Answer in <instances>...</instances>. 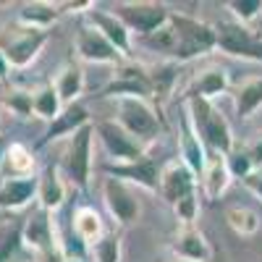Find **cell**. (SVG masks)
Returning a JSON list of instances; mask_svg holds the SVG:
<instances>
[{
  "mask_svg": "<svg viewBox=\"0 0 262 262\" xmlns=\"http://www.w3.org/2000/svg\"><path fill=\"white\" fill-rule=\"evenodd\" d=\"M168 262H189V259H179V257H173V259H168Z\"/></svg>",
  "mask_w": 262,
  "mask_h": 262,
  "instance_id": "41",
  "label": "cell"
},
{
  "mask_svg": "<svg viewBox=\"0 0 262 262\" xmlns=\"http://www.w3.org/2000/svg\"><path fill=\"white\" fill-rule=\"evenodd\" d=\"M228 90V71L223 66H207V69L196 71L189 81L186 97H202V100H215Z\"/></svg>",
  "mask_w": 262,
  "mask_h": 262,
  "instance_id": "21",
  "label": "cell"
},
{
  "mask_svg": "<svg viewBox=\"0 0 262 262\" xmlns=\"http://www.w3.org/2000/svg\"><path fill=\"white\" fill-rule=\"evenodd\" d=\"M21 244L27 249H32L37 257L53 252L55 249V221L53 212H48L45 207H32L27 212V217L21 221Z\"/></svg>",
  "mask_w": 262,
  "mask_h": 262,
  "instance_id": "10",
  "label": "cell"
},
{
  "mask_svg": "<svg viewBox=\"0 0 262 262\" xmlns=\"http://www.w3.org/2000/svg\"><path fill=\"white\" fill-rule=\"evenodd\" d=\"M74 50L76 58L84 63H100V66H121L126 58L107 42L95 27L81 24L76 37H74Z\"/></svg>",
  "mask_w": 262,
  "mask_h": 262,
  "instance_id": "12",
  "label": "cell"
},
{
  "mask_svg": "<svg viewBox=\"0 0 262 262\" xmlns=\"http://www.w3.org/2000/svg\"><path fill=\"white\" fill-rule=\"evenodd\" d=\"M6 107L16 116V118H29L34 116L32 111V92H24V90H13L6 95Z\"/></svg>",
  "mask_w": 262,
  "mask_h": 262,
  "instance_id": "35",
  "label": "cell"
},
{
  "mask_svg": "<svg viewBox=\"0 0 262 262\" xmlns=\"http://www.w3.org/2000/svg\"><path fill=\"white\" fill-rule=\"evenodd\" d=\"M37 262H90V259H81V257H66L60 249H53V252L39 254Z\"/></svg>",
  "mask_w": 262,
  "mask_h": 262,
  "instance_id": "38",
  "label": "cell"
},
{
  "mask_svg": "<svg viewBox=\"0 0 262 262\" xmlns=\"http://www.w3.org/2000/svg\"><path fill=\"white\" fill-rule=\"evenodd\" d=\"M173 215H176L179 226H194L200 217V189L173 205Z\"/></svg>",
  "mask_w": 262,
  "mask_h": 262,
  "instance_id": "33",
  "label": "cell"
},
{
  "mask_svg": "<svg viewBox=\"0 0 262 262\" xmlns=\"http://www.w3.org/2000/svg\"><path fill=\"white\" fill-rule=\"evenodd\" d=\"M92 144H95V123L81 126L66 142L60 173L71 186L86 189V184H90V179H92Z\"/></svg>",
  "mask_w": 262,
  "mask_h": 262,
  "instance_id": "4",
  "label": "cell"
},
{
  "mask_svg": "<svg viewBox=\"0 0 262 262\" xmlns=\"http://www.w3.org/2000/svg\"><path fill=\"white\" fill-rule=\"evenodd\" d=\"M66 194H69V181L60 173V165H45L37 176V205L48 212H55L66 205Z\"/></svg>",
  "mask_w": 262,
  "mask_h": 262,
  "instance_id": "16",
  "label": "cell"
},
{
  "mask_svg": "<svg viewBox=\"0 0 262 262\" xmlns=\"http://www.w3.org/2000/svg\"><path fill=\"white\" fill-rule=\"evenodd\" d=\"M111 11L123 21V27L131 34H142V37L165 27L170 13H173L165 3H152V0H142V3H118Z\"/></svg>",
  "mask_w": 262,
  "mask_h": 262,
  "instance_id": "7",
  "label": "cell"
},
{
  "mask_svg": "<svg viewBox=\"0 0 262 262\" xmlns=\"http://www.w3.org/2000/svg\"><path fill=\"white\" fill-rule=\"evenodd\" d=\"M32 111H34L37 118L48 121V123H53V121L60 116L63 102H60V97H58V92H55L53 84H45V86H37V90H32Z\"/></svg>",
  "mask_w": 262,
  "mask_h": 262,
  "instance_id": "28",
  "label": "cell"
},
{
  "mask_svg": "<svg viewBox=\"0 0 262 262\" xmlns=\"http://www.w3.org/2000/svg\"><path fill=\"white\" fill-rule=\"evenodd\" d=\"M113 121L147 147L163 134V121L144 97H113Z\"/></svg>",
  "mask_w": 262,
  "mask_h": 262,
  "instance_id": "2",
  "label": "cell"
},
{
  "mask_svg": "<svg viewBox=\"0 0 262 262\" xmlns=\"http://www.w3.org/2000/svg\"><path fill=\"white\" fill-rule=\"evenodd\" d=\"M160 196L173 207L179 200L196 191V176L186 168V163L181 158H173L160 168V184H158Z\"/></svg>",
  "mask_w": 262,
  "mask_h": 262,
  "instance_id": "13",
  "label": "cell"
},
{
  "mask_svg": "<svg viewBox=\"0 0 262 262\" xmlns=\"http://www.w3.org/2000/svg\"><path fill=\"white\" fill-rule=\"evenodd\" d=\"M95 137L102 142V149L107 152V158L113 160V165H126L137 163L147 155V144L134 139L126 128H121L113 118H105L95 123Z\"/></svg>",
  "mask_w": 262,
  "mask_h": 262,
  "instance_id": "6",
  "label": "cell"
},
{
  "mask_svg": "<svg viewBox=\"0 0 262 262\" xmlns=\"http://www.w3.org/2000/svg\"><path fill=\"white\" fill-rule=\"evenodd\" d=\"M11 69H8V63H6V58L0 55V79H6V74H8Z\"/></svg>",
  "mask_w": 262,
  "mask_h": 262,
  "instance_id": "39",
  "label": "cell"
},
{
  "mask_svg": "<svg viewBox=\"0 0 262 262\" xmlns=\"http://www.w3.org/2000/svg\"><path fill=\"white\" fill-rule=\"evenodd\" d=\"M86 24L90 27H95L111 45L123 55V58H128V53H131V48H134V34H131L126 27H123V21L113 13V11H102V8H92V11H86Z\"/></svg>",
  "mask_w": 262,
  "mask_h": 262,
  "instance_id": "14",
  "label": "cell"
},
{
  "mask_svg": "<svg viewBox=\"0 0 262 262\" xmlns=\"http://www.w3.org/2000/svg\"><path fill=\"white\" fill-rule=\"evenodd\" d=\"M102 95L107 97H152V84H149V71L147 66H139L134 60H123L121 66H116V74L111 79V84L102 90Z\"/></svg>",
  "mask_w": 262,
  "mask_h": 262,
  "instance_id": "11",
  "label": "cell"
},
{
  "mask_svg": "<svg viewBox=\"0 0 262 262\" xmlns=\"http://www.w3.org/2000/svg\"><path fill=\"white\" fill-rule=\"evenodd\" d=\"M231 181L233 179H231L228 165H226V155H215V152H210L207 165L200 173V179H196V189H200V194L205 196V200L215 202V200H221V196L226 194Z\"/></svg>",
  "mask_w": 262,
  "mask_h": 262,
  "instance_id": "18",
  "label": "cell"
},
{
  "mask_svg": "<svg viewBox=\"0 0 262 262\" xmlns=\"http://www.w3.org/2000/svg\"><path fill=\"white\" fill-rule=\"evenodd\" d=\"M257 34H259V39H262V29H259V32H257Z\"/></svg>",
  "mask_w": 262,
  "mask_h": 262,
  "instance_id": "42",
  "label": "cell"
},
{
  "mask_svg": "<svg viewBox=\"0 0 262 262\" xmlns=\"http://www.w3.org/2000/svg\"><path fill=\"white\" fill-rule=\"evenodd\" d=\"M226 8L231 11L233 21L242 27H252L262 18V0H228Z\"/></svg>",
  "mask_w": 262,
  "mask_h": 262,
  "instance_id": "32",
  "label": "cell"
},
{
  "mask_svg": "<svg viewBox=\"0 0 262 262\" xmlns=\"http://www.w3.org/2000/svg\"><path fill=\"white\" fill-rule=\"evenodd\" d=\"M71 231H74V236L79 238L86 249H90L95 242H100V238L107 233L105 231V223H102V215L95 207H90V205H81V207H76L71 212Z\"/></svg>",
  "mask_w": 262,
  "mask_h": 262,
  "instance_id": "23",
  "label": "cell"
},
{
  "mask_svg": "<svg viewBox=\"0 0 262 262\" xmlns=\"http://www.w3.org/2000/svg\"><path fill=\"white\" fill-rule=\"evenodd\" d=\"M242 184H244V186H247V189L257 196V200L262 202V168H254V170L249 173V176H247Z\"/></svg>",
  "mask_w": 262,
  "mask_h": 262,
  "instance_id": "37",
  "label": "cell"
},
{
  "mask_svg": "<svg viewBox=\"0 0 262 262\" xmlns=\"http://www.w3.org/2000/svg\"><path fill=\"white\" fill-rule=\"evenodd\" d=\"M48 45V32L42 29H29V27H18L8 39L0 45V55L6 58L8 69H27L37 60L42 48Z\"/></svg>",
  "mask_w": 262,
  "mask_h": 262,
  "instance_id": "9",
  "label": "cell"
},
{
  "mask_svg": "<svg viewBox=\"0 0 262 262\" xmlns=\"http://www.w3.org/2000/svg\"><path fill=\"white\" fill-rule=\"evenodd\" d=\"M21 247V221L0 223V262H11V257Z\"/></svg>",
  "mask_w": 262,
  "mask_h": 262,
  "instance_id": "31",
  "label": "cell"
},
{
  "mask_svg": "<svg viewBox=\"0 0 262 262\" xmlns=\"http://www.w3.org/2000/svg\"><path fill=\"white\" fill-rule=\"evenodd\" d=\"M6 147H8V144H6L3 139H0V160H3V155H6Z\"/></svg>",
  "mask_w": 262,
  "mask_h": 262,
  "instance_id": "40",
  "label": "cell"
},
{
  "mask_svg": "<svg viewBox=\"0 0 262 262\" xmlns=\"http://www.w3.org/2000/svg\"><path fill=\"white\" fill-rule=\"evenodd\" d=\"M233 107L242 121H249L259 111L262 107V76H252L238 86L233 95Z\"/></svg>",
  "mask_w": 262,
  "mask_h": 262,
  "instance_id": "27",
  "label": "cell"
},
{
  "mask_svg": "<svg viewBox=\"0 0 262 262\" xmlns=\"http://www.w3.org/2000/svg\"><path fill=\"white\" fill-rule=\"evenodd\" d=\"M186 116L196 131V137L202 139V144L215 152V155H231L236 139L228 118L217 111L212 100H202V97H186Z\"/></svg>",
  "mask_w": 262,
  "mask_h": 262,
  "instance_id": "1",
  "label": "cell"
},
{
  "mask_svg": "<svg viewBox=\"0 0 262 262\" xmlns=\"http://www.w3.org/2000/svg\"><path fill=\"white\" fill-rule=\"evenodd\" d=\"M0 131H3V123H0Z\"/></svg>",
  "mask_w": 262,
  "mask_h": 262,
  "instance_id": "43",
  "label": "cell"
},
{
  "mask_svg": "<svg viewBox=\"0 0 262 262\" xmlns=\"http://www.w3.org/2000/svg\"><path fill=\"white\" fill-rule=\"evenodd\" d=\"M53 86H55V92H58L63 107L79 102L81 92H84V71H81V66L79 63H66L63 69L55 74Z\"/></svg>",
  "mask_w": 262,
  "mask_h": 262,
  "instance_id": "25",
  "label": "cell"
},
{
  "mask_svg": "<svg viewBox=\"0 0 262 262\" xmlns=\"http://www.w3.org/2000/svg\"><path fill=\"white\" fill-rule=\"evenodd\" d=\"M37 160H34V152L21 144L13 142L6 147V155L0 160V181H11V179H34L37 176Z\"/></svg>",
  "mask_w": 262,
  "mask_h": 262,
  "instance_id": "20",
  "label": "cell"
},
{
  "mask_svg": "<svg viewBox=\"0 0 262 262\" xmlns=\"http://www.w3.org/2000/svg\"><path fill=\"white\" fill-rule=\"evenodd\" d=\"M215 50H221L231 58L262 63V39L257 29L236 24L233 18L215 24Z\"/></svg>",
  "mask_w": 262,
  "mask_h": 262,
  "instance_id": "5",
  "label": "cell"
},
{
  "mask_svg": "<svg viewBox=\"0 0 262 262\" xmlns=\"http://www.w3.org/2000/svg\"><path fill=\"white\" fill-rule=\"evenodd\" d=\"M121 236L118 233H105L100 242H95L90 247V257L92 262H121Z\"/></svg>",
  "mask_w": 262,
  "mask_h": 262,
  "instance_id": "30",
  "label": "cell"
},
{
  "mask_svg": "<svg viewBox=\"0 0 262 262\" xmlns=\"http://www.w3.org/2000/svg\"><path fill=\"white\" fill-rule=\"evenodd\" d=\"M170 252L173 257L189 259V262H207L212 257V247L207 242V236L196 226H179L176 236L170 242Z\"/></svg>",
  "mask_w": 262,
  "mask_h": 262,
  "instance_id": "17",
  "label": "cell"
},
{
  "mask_svg": "<svg viewBox=\"0 0 262 262\" xmlns=\"http://www.w3.org/2000/svg\"><path fill=\"white\" fill-rule=\"evenodd\" d=\"M86 123H92V121H90V111H86V105H81V102L66 105L63 111H60V116H58L53 123H48L45 142L63 139V137L69 139V137H74L76 131H79L81 126H86Z\"/></svg>",
  "mask_w": 262,
  "mask_h": 262,
  "instance_id": "24",
  "label": "cell"
},
{
  "mask_svg": "<svg viewBox=\"0 0 262 262\" xmlns=\"http://www.w3.org/2000/svg\"><path fill=\"white\" fill-rule=\"evenodd\" d=\"M37 202V176L34 179H11L0 181V210H24Z\"/></svg>",
  "mask_w": 262,
  "mask_h": 262,
  "instance_id": "22",
  "label": "cell"
},
{
  "mask_svg": "<svg viewBox=\"0 0 262 262\" xmlns=\"http://www.w3.org/2000/svg\"><path fill=\"white\" fill-rule=\"evenodd\" d=\"M226 223L238 236H254L262 226V217L252 207H228L226 210Z\"/></svg>",
  "mask_w": 262,
  "mask_h": 262,
  "instance_id": "29",
  "label": "cell"
},
{
  "mask_svg": "<svg viewBox=\"0 0 262 262\" xmlns=\"http://www.w3.org/2000/svg\"><path fill=\"white\" fill-rule=\"evenodd\" d=\"M102 202L121 228L137 223L142 215V202H139L134 186L121 181V179H113V176L102 179Z\"/></svg>",
  "mask_w": 262,
  "mask_h": 262,
  "instance_id": "8",
  "label": "cell"
},
{
  "mask_svg": "<svg viewBox=\"0 0 262 262\" xmlns=\"http://www.w3.org/2000/svg\"><path fill=\"white\" fill-rule=\"evenodd\" d=\"M226 165H228L231 179H238V181H244L249 173L254 170V163L249 160V155H247L242 147H233L231 155H226Z\"/></svg>",
  "mask_w": 262,
  "mask_h": 262,
  "instance_id": "34",
  "label": "cell"
},
{
  "mask_svg": "<svg viewBox=\"0 0 262 262\" xmlns=\"http://www.w3.org/2000/svg\"><path fill=\"white\" fill-rule=\"evenodd\" d=\"M60 16V6L55 3H24L18 11V27H29V29H42L48 32Z\"/></svg>",
  "mask_w": 262,
  "mask_h": 262,
  "instance_id": "26",
  "label": "cell"
},
{
  "mask_svg": "<svg viewBox=\"0 0 262 262\" xmlns=\"http://www.w3.org/2000/svg\"><path fill=\"white\" fill-rule=\"evenodd\" d=\"M242 149L249 155V160L254 163V168H262V131H259V134H257L247 147H242Z\"/></svg>",
  "mask_w": 262,
  "mask_h": 262,
  "instance_id": "36",
  "label": "cell"
},
{
  "mask_svg": "<svg viewBox=\"0 0 262 262\" xmlns=\"http://www.w3.org/2000/svg\"><path fill=\"white\" fill-rule=\"evenodd\" d=\"M105 176H113V179H121L131 186H142L147 191H158V184H160V168L158 163L152 160L149 155H144L142 160L137 163H126V165H105Z\"/></svg>",
  "mask_w": 262,
  "mask_h": 262,
  "instance_id": "15",
  "label": "cell"
},
{
  "mask_svg": "<svg viewBox=\"0 0 262 262\" xmlns=\"http://www.w3.org/2000/svg\"><path fill=\"white\" fill-rule=\"evenodd\" d=\"M207 147L202 144V139L196 137V131L189 121V116L181 118V126H179V158L186 163V168L200 179V173L205 170L207 165Z\"/></svg>",
  "mask_w": 262,
  "mask_h": 262,
  "instance_id": "19",
  "label": "cell"
},
{
  "mask_svg": "<svg viewBox=\"0 0 262 262\" xmlns=\"http://www.w3.org/2000/svg\"><path fill=\"white\" fill-rule=\"evenodd\" d=\"M170 24L176 32V50H173V63H186L194 58H202L215 50V27L207 21H200L186 13H170Z\"/></svg>",
  "mask_w": 262,
  "mask_h": 262,
  "instance_id": "3",
  "label": "cell"
}]
</instances>
